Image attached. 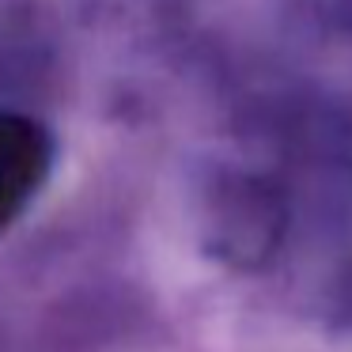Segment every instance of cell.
<instances>
[{"mask_svg":"<svg viewBox=\"0 0 352 352\" xmlns=\"http://www.w3.org/2000/svg\"><path fill=\"white\" fill-rule=\"evenodd\" d=\"M50 160H54V144L38 122L0 114V228H8L38 193Z\"/></svg>","mask_w":352,"mask_h":352,"instance_id":"2","label":"cell"},{"mask_svg":"<svg viewBox=\"0 0 352 352\" xmlns=\"http://www.w3.org/2000/svg\"><path fill=\"white\" fill-rule=\"evenodd\" d=\"M288 228V205L280 190L258 178L235 182L216 212V243L231 265L258 269L276 254Z\"/></svg>","mask_w":352,"mask_h":352,"instance_id":"1","label":"cell"},{"mask_svg":"<svg viewBox=\"0 0 352 352\" xmlns=\"http://www.w3.org/2000/svg\"><path fill=\"white\" fill-rule=\"evenodd\" d=\"M337 311H341L344 322H352V273L341 280V288H337Z\"/></svg>","mask_w":352,"mask_h":352,"instance_id":"3","label":"cell"}]
</instances>
